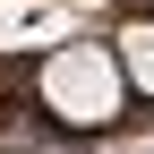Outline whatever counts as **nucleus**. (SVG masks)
Returning a JSON list of instances; mask_svg holds the SVG:
<instances>
[{"label":"nucleus","mask_w":154,"mask_h":154,"mask_svg":"<svg viewBox=\"0 0 154 154\" xmlns=\"http://www.w3.org/2000/svg\"><path fill=\"white\" fill-rule=\"evenodd\" d=\"M111 51H120V77H128V86L154 94V17H146V26H120V43H111Z\"/></svg>","instance_id":"2"},{"label":"nucleus","mask_w":154,"mask_h":154,"mask_svg":"<svg viewBox=\"0 0 154 154\" xmlns=\"http://www.w3.org/2000/svg\"><path fill=\"white\" fill-rule=\"evenodd\" d=\"M120 94H128L120 51H103V43H60V51L43 60V103L60 111V120H77V128L111 120V111H120Z\"/></svg>","instance_id":"1"}]
</instances>
